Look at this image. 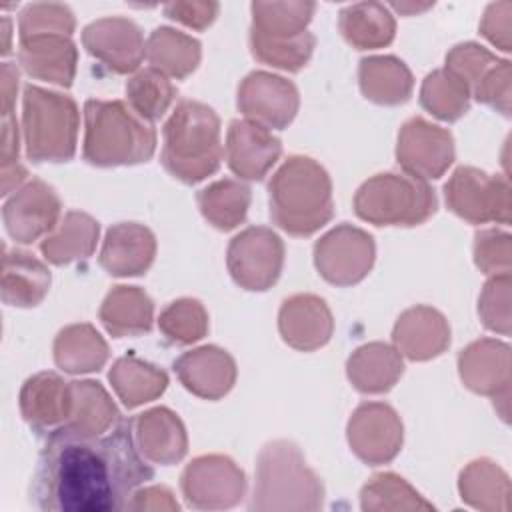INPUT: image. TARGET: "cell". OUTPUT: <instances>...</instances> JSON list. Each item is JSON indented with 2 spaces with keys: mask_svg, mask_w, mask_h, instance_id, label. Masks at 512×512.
Returning <instances> with one entry per match:
<instances>
[{
  "mask_svg": "<svg viewBox=\"0 0 512 512\" xmlns=\"http://www.w3.org/2000/svg\"><path fill=\"white\" fill-rule=\"evenodd\" d=\"M84 116H86V140H84V158L90 164L100 166V160L104 152L108 150L112 138L120 140L126 138L138 146H144L154 152L156 146V134L152 126L138 120L130 108H126L122 102H102V100H88L84 104ZM128 162H142V158L124 142L120 140Z\"/></svg>",
  "mask_w": 512,
  "mask_h": 512,
  "instance_id": "5b68a950",
  "label": "cell"
},
{
  "mask_svg": "<svg viewBox=\"0 0 512 512\" xmlns=\"http://www.w3.org/2000/svg\"><path fill=\"white\" fill-rule=\"evenodd\" d=\"M222 160L220 120L214 110L182 100L164 124L162 164L178 180L194 184L216 172Z\"/></svg>",
  "mask_w": 512,
  "mask_h": 512,
  "instance_id": "3957f363",
  "label": "cell"
},
{
  "mask_svg": "<svg viewBox=\"0 0 512 512\" xmlns=\"http://www.w3.org/2000/svg\"><path fill=\"white\" fill-rule=\"evenodd\" d=\"M250 188L232 180L216 182L198 194L202 214L220 230H230L244 220Z\"/></svg>",
  "mask_w": 512,
  "mask_h": 512,
  "instance_id": "7c38bea8",
  "label": "cell"
},
{
  "mask_svg": "<svg viewBox=\"0 0 512 512\" xmlns=\"http://www.w3.org/2000/svg\"><path fill=\"white\" fill-rule=\"evenodd\" d=\"M268 190L272 220L292 236H310L332 218V184L312 158L292 156Z\"/></svg>",
  "mask_w": 512,
  "mask_h": 512,
  "instance_id": "7a4b0ae2",
  "label": "cell"
},
{
  "mask_svg": "<svg viewBox=\"0 0 512 512\" xmlns=\"http://www.w3.org/2000/svg\"><path fill=\"white\" fill-rule=\"evenodd\" d=\"M282 152L280 140L266 128L242 120L230 122L226 160L234 174L248 180H262Z\"/></svg>",
  "mask_w": 512,
  "mask_h": 512,
  "instance_id": "9c48e42d",
  "label": "cell"
},
{
  "mask_svg": "<svg viewBox=\"0 0 512 512\" xmlns=\"http://www.w3.org/2000/svg\"><path fill=\"white\" fill-rule=\"evenodd\" d=\"M446 202L462 218L470 222L500 220L510 222L508 182L490 178L476 168H458L446 184Z\"/></svg>",
  "mask_w": 512,
  "mask_h": 512,
  "instance_id": "8992f818",
  "label": "cell"
},
{
  "mask_svg": "<svg viewBox=\"0 0 512 512\" xmlns=\"http://www.w3.org/2000/svg\"><path fill=\"white\" fill-rule=\"evenodd\" d=\"M128 252H134L146 260H152L154 258L152 232L148 228L134 224L130 244H126V224H118L110 228L100 254V264L108 270V274L128 276V256H126Z\"/></svg>",
  "mask_w": 512,
  "mask_h": 512,
  "instance_id": "4fadbf2b",
  "label": "cell"
},
{
  "mask_svg": "<svg viewBox=\"0 0 512 512\" xmlns=\"http://www.w3.org/2000/svg\"><path fill=\"white\" fill-rule=\"evenodd\" d=\"M250 44L252 54L258 60L296 72L308 62L314 48V36L310 32H302L290 40H268L250 32Z\"/></svg>",
  "mask_w": 512,
  "mask_h": 512,
  "instance_id": "9a60e30c",
  "label": "cell"
},
{
  "mask_svg": "<svg viewBox=\"0 0 512 512\" xmlns=\"http://www.w3.org/2000/svg\"><path fill=\"white\" fill-rule=\"evenodd\" d=\"M134 424L118 418L104 430H50L32 482L36 506L50 512L130 508L134 490L154 476L136 446Z\"/></svg>",
  "mask_w": 512,
  "mask_h": 512,
  "instance_id": "6da1fadb",
  "label": "cell"
},
{
  "mask_svg": "<svg viewBox=\"0 0 512 512\" xmlns=\"http://www.w3.org/2000/svg\"><path fill=\"white\" fill-rule=\"evenodd\" d=\"M126 94H128V100L132 102L134 110L144 120H156L164 114V110L172 102L176 90L160 72L148 68V70H142L140 74H136L126 84Z\"/></svg>",
  "mask_w": 512,
  "mask_h": 512,
  "instance_id": "5bb4252c",
  "label": "cell"
},
{
  "mask_svg": "<svg viewBox=\"0 0 512 512\" xmlns=\"http://www.w3.org/2000/svg\"><path fill=\"white\" fill-rule=\"evenodd\" d=\"M344 38L356 48H378L394 38V20L382 4H354L340 12Z\"/></svg>",
  "mask_w": 512,
  "mask_h": 512,
  "instance_id": "8fae6325",
  "label": "cell"
},
{
  "mask_svg": "<svg viewBox=\"0 0 512 512\" xmlns=\"http://www.w3.org/2000/svg\"><path fill=\"white\" fill-rule=\"evenodd\" d=\"M354 210L376 226H416L436 212V196L414 174H378L360 186Z\"/></svg>",
  "mask_w": 512,
  "mask_h": 512,
  "instance_id": "277c9868",
  "label": "cell"
},
{
  "mask_svg": "<svg viewBox=\"0 0 512 512\" xmlns=\"http://www.w3.org/2000/svg\"><path fill=\"white\" fill-rule=\"evenodd\" d=\"M282 240L268 228H248L228 246V270L246 290H266L282 268Z\"/></svg>",
  "mask_w": 512,
  "mask_h": 512,
  "instance_id": "52a82bcc",
  "label": "cell"
},
{
  "mask_svg": "<svg viewBox=\"0 0 512 512\" xmlns=\"http://www.w3.org/2000/svg\"><path fill=\"white\" fill-rule=\"evenodd\" d=\"M238 108L262 128H284L296 116L298 92L280 76L252 72L238 90Z\"/></svg>",
  "mask_w": 512,
  "mask_h": 512,
  "instance_id": "ba28073f",
  "label": "cell"
},
{
  "mask_svg": "<svg viewBox=\"0 0 512 512\" xmlns=\"http://www.w3.org/2000/svg\"><path fill=\"white\" fill-rule=\"evenodd\" d=\"M50 286V272L24 250L6 252L2 298L14 306H36Z\"/></svg>",
  "mask_w": 512,
  "mask_h": 512,
  "instance_id": "30bf717a",
  "label": "cell"
}]
</instances>
